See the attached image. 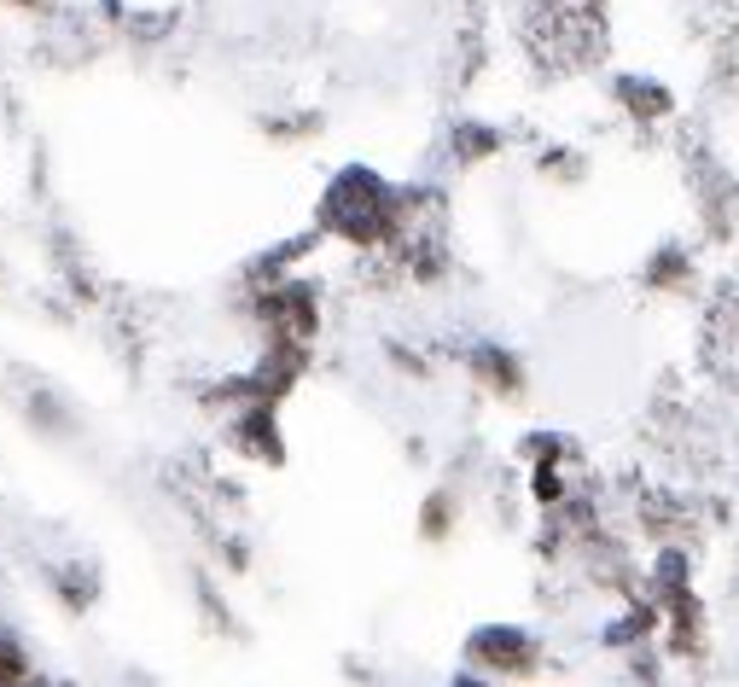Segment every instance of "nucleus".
Masks as SVG:
<instances>
[{
    "mask_svg": "<svg viewBox=\"0 0 739 687\" xmlns=\"http://www.w3.org/2000/svg\"><path fill=\"white\" fill-rule=\"evenodd\" d=\"M24 676V659L12 647H0V682H19Z\"/></svg>",
    "mask_w": 739,
    "mask_h": 687,
    "instance_id": "nucleus-1",
    "label": "nucleus"
}]
</instances>
